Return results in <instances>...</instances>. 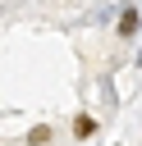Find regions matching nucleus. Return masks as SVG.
Listing matches in <instances>:
<instances>
[{
    "instance_id": "nucleus-1",
    "label": "nucleus",
    "mask_w": 142,
    "mask_h": 146,
    "mask_svg": "<svg viewBox=\"0 0 142 146\" xmlns=\"http://www.w3.org/2000/svg\"><path fill=\"white\" fill-rule=\"evenodd\" d=\"M119 32H124V36H133V32H137V9H133V5L124 9V18H119Z\"/></svg>"
},
{
    "instance_id": "nucleus-2",
    "label": "nucleus",
    "mask_w": 142,
    "mask_h": 146,
    "mask_svg": "<svg viewBox=\"0 0 142 146\" xmlns=\"http://www.w3.org/2000/svg\"><path fill=\"white\" fill-rule=\"evenodd\" d=\"M92 132H96L92 114H78V119H73V137H92Z\"/></svg>"
},
{
    "instance_id": "nucleus-3",
    "label": "nucleus",
    "mask_w": 142,
    "mask_h": 146,
    "mask_svg": "<svg viewBox=\"0 0 142 146\" xmlns=\"http://www.w3.org/2000/svg\"><path fill=\"white\" fill-rule=\"evenodd\" d=\"M50 137H55V132H50V128L41 123V128H32V132H27V146H46Z\"/></svg>"
}]
</instances>
